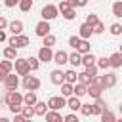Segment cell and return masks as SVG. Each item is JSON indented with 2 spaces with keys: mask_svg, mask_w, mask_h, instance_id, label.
<instances>
[{
  "mask_svg": "<svg viewBox=\"0 0 122 122\" xmlns=\"http://www.w3.org/2000/svg\"><path fill=\"white\" fill-rule=\"evenodd\" d=\"M4 103H6L8 107H10V105H23V103H25V95H21L17 90H6Z\"/></svg>",
  "mask_w": 122,
  "mask_h": 122,
  "instance_id": "1",
  "label": "cell"
},
{
  "mask_svg": "<svg viewBox=\"0 0 122 122\" xmlns=\"http://www.w3.org/2000/svg\"><path fill=\"white\" fill-rule=\"evenodd\" d=\"M15 61V72L19 74V76H27V74H30V63H29V59H23V57H17V59H13Z\"/></svg>",
  "mask_w": 122,
  "mask_h": 122,
  "instance_id": "2",
  "label": "cell"
},
{
  "mask_svg": "<svg viewBox=\"0 0 122 122\" xmlns=\"http://www.w3.org/2000/svg\"><path fill=\"white\" fill-rule=\"evenodd\" d=\"M40 15H42V19H46V21H51V19H55V17L59 15V6H53V4H46V6L42 8Z\"/></svg>",
  "mask_w": 122,
  "mask_h": 122,
  "instance_id": "3",
  "label": "cell"
},
{
  "mask_svg": "<svg viewBox=\"0 0 122 122\" xmlns=\"http://www.w3.org/2000/svg\"><path fill=\"white\" fill-rule=\"evenodd\" d=\"M48 105L53 111H61L63 107H67V97L65 95H53V97L48 99Z\"/></svg>",
  "mask_w": 122,
  "mask_h": 122,
  "instance_id": "4",
  "label": "cell"
},
{
  "mask_svg": "<svg viewBox=\"0 0 122 122\" xmlns=\"http://www.w3.org/2000/svg\"><path fill=\"white\" fill-rule=\"evenodd\" d=\"M42 86V82H40V78H36V76H30V74H27V76H23V88L25 90H38Z\"/></svg>",
  "mask_w": 122,
  "mask_h": 122,
  "instance_id": "5",
  "label": "cell"
},
{
  "mask_svg": "<svg viewBox=\"0 0 122 122\" xmlns=\"http://www.w3.org/2000/svg\"><path fill=\"white\" fill-rule=\"evenodd\" d=\"M50 30H51V27H50V21H46V19L38 21V23H36V27H34V32H36V36H40V38L48 36V34H50Z\"/></svg>",
  "mask_w": 122,
  "mask_h": 122,
  "instance_id": "6",
  "label": "cell"
},
{
  "mask_svg": "<svg viewBox=\"0 0 122 122\" xmlns=\"http://www.w3.org/2000/svg\"><path fill=\"white\" fill-rule=\"evenodd\" d=\"M8 42H10L11 46H15V48H27V46L30 44L29 36H25V34H13Z\"/></svg>",
  "mask_w": 122,
  "mask_h": 122,
  "instance_id": "7",
  "label": "cell"
},
{
  "mask_svg": "<svg viewBox=\"0 0 122 122\" xmlns=\"http://www.w3.org/2000/svg\"><path fill=\"white\" fill-rule=\"evenodd\" d=\"M53 55H55V51H53L50 46H42V48L38 50V59H40L42 63H50V61H53Z\"/></svg>",
  "mask_w": 122,
  "mask_h": 122,
  "instance_id": "8",
  "label": "cell"
},
{
  "mask_svg": "<svg viewBox=\"0 0 122 122\" xmlns=\"http://www.w3.org/2000/svg\"><path fill=\"white\" fill-rule=\"evenodd\" d=\"M13 67H15V63H11V59H6V57H4V61L0 63V80H4V78L11 72Z\"/></svg>",
  "mask_w": 122,
  "mask_h": 122,
  "instance_id": "9",
  "label": "cell"
},
{
  "mask_svg": "<svg viewBox=\"0 0 122 122\" xmlns=\"http://www.w3.org/2000/svg\"><path fill=\"white\" fill-rule=\"evenodd\" d=\"M50 80H51V84H55V86H61L63 82H67V80H65V72H63L61 69L51 71V72H50Z\"/></svg>",
  "mask_w": 122,
  "mask_h": 122,
  "instance_id": "10",
  "label": "cell"
},
{
  "mask_svg": "<svg viewBox=\"0 0 122 122\" xmlns=\"http://www.w3.org/2000/svg\"><path fill=\"white\" fill-rule=\"evenodd\" d=\"M2 84H4V88L6 90H17V86H19V78L15 76V74H8L4 80H2Z\"/></svg>",
  "mask_w": 122,
  "mask_h": 122,
  "instance_id": "11",
  "label": "cell"
},
{
  "mask_svg": "<svg viewBox=\"0 0 122 122\" xmlns=\"http://www.w3.org/2000/svg\"><path fill=\"white\" fill-rule=\"evenodd\" d=\"M69 55H71V53H67V51H63V50H57V51H55V55H53V63L61 67V65L69 63Z\"/></svg>",
  "mask_w": 122,
  "mask_h": 122,
  "instance_id": "12",
  "label": "cell"
},
{
  "mask_svg": "<svg viewBox=\"0 0 122 122\" xmlns=\"http://www.w3.org/2000/svg\"><path fill=\"white\" fill-rule=\"evenodd\" d=\"M78 34H80V38H90L92 34H93V27L90 25V23H82L80 27H78Z\"/></svg>",
  "mask_w": 122,
  "mask_h": 122,
  "instance_id": "13",
  "label": "cell"
},
{
  "mask_svg": "<svg viewBox=\"0 0 122 122\" xmlns=\"http://www.w3.org/2000/svg\"><path fill=\"white\" fill-rule=\"evenodd\" d=\"M63 120H65V116H61L59 111L50 109V111L46 112V122H63Z\"/></svg>",
  "mask_w": 122,
  "mask_h": 122,
  "instance_id": "14",
  "label": "cell"
},
{
  "mask_svg": "<svg viewBox=\"0 0 122 122\" xmlns=\"http://www.w3.org/2000/svg\"><path fill=\"white\" fill-rule=\"evenodd\" d=\"M67 107H69L71 111H80V107H82L80 97H78V95H71V97H67Z\"/></svg>",
  "mask_w": 122,
  "mask_h": 122,
  "instance_id": "15",
  "label": "cell"
},
{
  "mask_svg": "<svg viewBox=\"0 0 122 122\" xmlns=\"http://www.w3.org/2000/svg\"><path fill=\"white\" fill-rule=\"evenodd\" d=\"M82 65H84V67H92V65H97V57H95L92 51H88V53H84V55H82Z\"/></svg>",
  "mask_w": 122,
  "mask_h": 122,
  "instance_id": "16",
  "label": "cell"
},
{
  "mask_svg": "<svg viewBox=\"0 0 122 122\" xmlns=\"http://www.w3.org/2000/svg\"><path fill=\"white\" fill-rule=\"evenodd\" d=\"M116 74L114 72H105L103 74V82H105V88H112V86H116Z\"/></svg>",
  "mask_w": 122,
  "mask_h": 122,
  "instance_id": "17",
  "label": "cell"
},
{
  "mask_svg": "<svg viewBox=\"0 0 122 122\" xmlns=\"http://www.w3.org/2000/svg\"><path fill=\"white\" fill-rule=\"evenodd\" d=\"M105 92V88H99V86H95V84H90L88 86V95L90 97H93V99H97V97H101V93Z\"/></svg>",
  "mask_w": 122,
  "mask_h": 122,
  "instance_id": "18",
  "label": "cell"
},
{
  "mask_svg": "<svg viewBox=\"0 0 122 122\" xmlns=\"http://www.w3.org/2000/svg\"><path fill=\"white\" fill-rule=\"evenodd\" d=\"M111 67H112V69H120V67H122V51H120V50L111 55Z\"/></svg>",
  "mask_w": 122,
  "mask_h": 122,
  "instance_id": "19",
  "label": "cell"
},
{
  "mask_svg": "<svg viewBox=\"0 0 122 122\" xmlns=\"http://www.w3.org/2000/svg\"><path fill=\"white\" fill-rule=\"evenodd\" d=\"M8 29H10V32H11V34H21V32H23V23H21L19 19H13V21L10 23V27H8Z\"/></svg>",
  "mask_w": 122,
  "mask_h": 122,
  "instance_id": "20",
  "label": "cell"
},
{
  "mask_svg": "<svg viewBox=\"0 0 122 122\" xmlns=\"http://www.w3.org/2000/svg\"><path fill=\"white\" fill-rule=\"evenodd\" d=\"M69 63H71L72 67H78V65H82V53H80L78 50H74V51L69 55Z\"/></svg>",
  "mask_w": 122,
  "mask_h": 122,
  "instance_id": "21",
  "label": "cell"
},
{
  "mask_svg": "<svg viewBox=\"0 0 122 122\" xmlns=\"http://www.w3.org/2000/svg\"><path fill=\"white\" fill-rule=\"evenodd\" d=\"M61 95H65V97L74 95V84H71V82H63V84H61Z\"/></svg>",
  "mask_w": 122,
  "mask_h": 122,
  "instance_id": "22",
  "label": "cell"
},
{
  "mask_svg": "<svg viewBox=\"0 0 122 122\" xmlns=\"http://www.w3.org/2000/svg\"><path fill=\"white\" fill-rule=\"evenodd\" d=\"M34 111H36V116H46V112L50 111V105L44 103V101H38L34 105Z\"/></svg>",
  "mask_w": 122,
  "mask_h": 122,
  "instance_id": "23",
  "label": "cell"
},
{
  "mask_svg": "<svg viewBox=\"0 0 122 122\" xmlns=\"http://www.w3.org/2000/svg\"><path fill=\"white\" fill-rule=\"evenodd\" d=\"M17 50H19V48H15V46H11V44L6 46V48H4V57H6V59H17Z\"/></svg>",
  "mask_w": 122,
  "mask_h": 122,
  "instance_id": "24",
  "label": "cell"
},
{
  "mask_svg": "<svg viewBox=\"0 0 122 122\" xmlns=\"http://www.w3.org/2000/svg\"><path fill=\"white\" fill-rule=\"evenodd\" d=\"M36 103H38L36 92L34 90H27V93H25V105H36Z\"/></svg>",
  "mask_w": 122,
  "mask_h": 122,
  "instance_id": "25",
  "label": "cell"
},
{
  "mask_svg": "<svg viewBox=\"0 0 122 122\" xmlns=\"http://www.w3.org/2000/svg\"><path fill=\"white\" fill-rule=\"evenodd\" d=\"M65 80H67V82H71V84H76V82H78V72H76L74 69L65 71Z\"/></svg>",
  "mask_w": 122,
  "mask_h": 122,
  "instance_id": "26",
  "label": "cell"
},
{
  "mask_svg": "<svg viewBox=\"0 0 122 122\" xmlns=\"http://www.w3.org/2000/svg\"><path fill=\"white\" fill-rule=\"evenodd\" d=\"M86 93H88V86L82 84V82H76V84H74V95L82 97V95H86Z\"/></svg>",
  "mask_w": 122,
  "mask_h": 122,
  "instance_id": "27",
  "label": "cell"
},
{
  "mask_svg": "<svg viewBox=\"0 0 122 122\" xmlns=\"http://www.w3.org/2000/svg\"><path fill=\"white\" fill-rule=\"evenodd\" d=\"M78 82H82V84L90 86V84L93 82V76H92V74H88L86 71H84V72H78Z\"/></svg>",
  "mask_w": 122,
  "mask_h": 122,
  "instance_id": "28",
  "label": "cell"
},
{
  "mask_svg": "<svg viewBox=\"0 0 122 122\" xmlns=\"http://www.w3.org/2000/svg\"><path fill=\"white\" fill-rule=\"evenodd\" d=\"M76 50H78L82 55H84V53H88V51H92V48H90V42H88L86 38H82V40H80V44H78V48H76Z\"/></svg>",
  "mask_w": 122,
  "mask_h": 122,
  "instance_id": "29",
  "label": "cell"
},
{
  "mask_svg": "<svg viewBox=\"0 0 122 122\" xmlns=\"http://www.w3.org/2000/svg\"><path fill=\"white\" fill-rule=\"evenodd\" d=\"M99 118H101V122H114V120H116V116H114L109 109H105V111L101 112V116H99Z\"/></svg>",
  "mask_w": 122,
  "mask_h": 122,
  "instance_id": "30",
  "label": "cell"
},
{
  "mask_svg": "<svg viewBox=\"0 0 122 122\" xmlns=\"http://www.w3.org/2000/svg\"><path fill=\"white\" fill-rule=\"evenodd\" d=\"M112 15L118 17V19H122V0H116L112 4Z\"/></svg>",
  "mask_w": 122,
  "mask_h": 122,
  "instance_id": "31",
  "label": "cell"
},
{
  "mask_svg": "<svg viewBox=\"0 0 122 122\" xmlns=\"http://www.w3.org/2000/svg\"><path fill=\"white\" fill-rule=\"evenodd\" d=\"M61 15H63V19H67V21H72V19L76 17V8H69V10H67V11H63Z\"/></svg>",
  "mask_w": 122,
  "mask_h": 122,
  "instance_id": "32",
  "label": "cell"
},
{
  "mask_svg": "<svg viewBox=\"0 0 122 122\" xmlns=\"http://www.w3.org/2000/svg\"><path fill=\"white\" fill-rule=\"evenodd\" d=\"M97 67L99 69H109L111 67V57H97Z\"/></svg>",
  "mask_w": 122,
  "mask_h": 122,
  "instance_id": "33",
  "label": "cell"
},
{
  "mask_svg": "<svg viewBox=\"0 0 122 122\" xmlns=\"http://www.w3.org/2000/svg\"><path fill=\"white\" fill-rule=\"evenodd\" d=\"M80 112H82L84 116H92V114H93V105H92V103L82 105V107H80Z\"/></svg>",
  "mask_w": 122,
  "mask_h": 122,
  "instance_id": "34",
  "label": "cell"
},
{
  "mask_svg": "<svg viewBox=\"0 0 122 122\" xmlns=\"http://www.w3.org/2000/svg\"><path fill=\"white\" fill-rule=\"evenodd\" d=\"M111 34L112 36H120L122 34V25L120 23H112L111 25Z\"/></svg>",
  "mask_w": 122,
  "mask_h": 122,
  "instance_id": "35",
  "label": "cell"
},
{
  "mask_svg": "<svg viewBox=\"0 0 122 122\" xmlns=\"http://www.w3.org/2000/svg\"><path fill=\"white\" fill-rule=\"evenodd\" d=\"M30 8H32V0H21L19 2V10L21 11H29Z\"/></svg>",
  "mask_w": 122,
  "mask_h": 122,
  "instance_id": "36",
  "label": "cell"
},
{
  "mask_svg": "<svg viewBox=\"0 0 122 122\" xmlns=\"http://www.w3.org/2000/svg\"><path fill=\"white\" fill-rule=\"evenodd\" d=\"M80 40H82V38H80V34H76V36H71V38H69V46L76 50V48H78V44H80Z\"/></svg>",
  "mask_w": 122,
  "mask_h": 122,
  "instance_id": "37",
  "label": "cell"
},
{
  "mask_svg": "<svg viewBox=\"0 0 122 122\" xmlns=\"http://www.w3.org/2000/svg\"><path fill=\"white\" fill-rule=\"evenodd\" d=\"M27 59H29V63H30V69H32V71H38V67H40L38 55H36V57H27Z\"/></svg>",
  "mask_w": 122,
  "mask_h": 122,
  "instance_id": "38",
  "label": "cell"
},
{
  "mask_svg": "<svg viewBox=\"0 0 122 122\" xmlns=\"http://www.w3.org/2000/svg\"><path fill=\"white\" fill-rule=\"evenodd\" d=\"M86 23H90V25L93 27L95 23H99V17H97L95 13H88V15H86Z\"/></svg>",
  "mask_w": 122,
  "mask_h": 122,
  "instance_id": "39",
  "label": "cell"
},
{
  "mask_svg": "<svg viewBox=\"0 0 122 122\" xmlns=\"http://www.w3.org/2000/svg\"><path fill=\"white\" fill-rule=\"evenodd\" d=\"M44 46H55V36L53 34H48V36H44Z\"/></svg>",
  "mask_w": 122,
  "mask_h": 122,
  "instance_id": "40",
  "label": "cell"
},
{
  "mask_svg": "<svg viewBox=\"0 0 122 122\" xmlns=\"http://www.w3.org/2000/svg\"><path fill=\"white\" fill-rule=\"evenodd\" d=\"M69 4H71L72 8H84V6L88 4V0H69Z\"/></svg>",
  "mask_w": 122,
  "mask_h": 122,
  "instance_id": "41",
  "label": "cell"
},
{
  "mask_svg": "<svg viewBox=\"0 0 122 122\" xmlns=\"http://www.w3.org/2000/svg\"><path fill=\"white\" fill-rule=\"evenodd\" d=\"M69 8H72V6L69 4V0H61V2H59V11H61V13H63V11H67Z\"/></svg>",
  "mask_w": 122,
  "mask_h": 122,
  "instance_id": "42",
  "label": "cell"
},
{
  "mask_svg": "<svg viewBox=\"0 0 122 122\" xmlns=\"http://www.w3.org/2000/svg\"><path fill=\"white\" fill-rule=\"evenodd\" d=\"M103 30H105V25H103V23H101V21H99V23H95V25H93V34H101V32H103Z\"/></svg>",
  "mask_w": 122,
  "mask_h": 122,
  "instance_id": "43",
  "label": "cell"
},
{
  "mask_svg": "<svg viewBox=\"0 0 122 122\" xmlns=\"http://www.w3.org/2000/svg\"><path fill=\"white\" fill-rule=\"evenodd\" d=\"M97 69H99L97 65H92V67H86V72L92 74V76H97Z\"/></svg>",
  "mask_w": 122,
  "mask_h": 122,
  "instance_id": "44",
  "label": "cell"
},
{
  "mask_svg": "<svg viewBox=\"0 0 122 122\" xmlns=\"http://www.w3.org/2000/svg\"><path fill=\"white\" fill-rule=\"evenodd\" d=\"M23 111V107L21 105H10V112H13V114H19Z\"/></svg>",
  "mask_w": 122,
  "mask_h": 122,
  "instance_id": "45",
  "label": "cell"
},
{
  "mask_svg": "<svg viewBox=\"0 0 122 122\" xmlns=\"http://www.w3.org/2000/svg\"><path fill=\"white\" fill-rule=\"evenodd\" d=\"M65 122H78V116L71 112V114H67V116H65Z\"/></svg>",
  "mask_w": 122,
  "mask_h": 122,
  "instance_id": "46",
  "label": "cell"
},
{
  "mask_svg": "<svg viewBox=\"0 0 122 122\" xmlns=\"http://www.w3.org/2000/svg\"><path fill=\"white\" fill-rule=\"evenodd\" d=\"M19 2L21 0H6L4 4H6V8H13V6H19Z\"/></svg>",
  "mask_w": 122,
  "mask_h": 122,
  "instance_id": "47",
  "label": "cell"
},
{
  "mask_svg": "<svg viewBox=\"0 0 122 122\" xmlns=\"http://www.w3.org/2000/svg\"><path fill=\"white\" fill-rule=\"evenodd\" d=\"M95 105H97V107H101V109H103V111H105V109H107V103H105V101H103V99H101V97H97V99H95Z\"/></svg>",
  "mask_w": 122,
  "mask_h": 122,
  "instance_id": "48",
  "label": "cell"
},
{
  "mask_svg": "<svg viewBox=\"0 0 122 122\" xmlns=\"http://www.w3.org/2000/svg\"><path fill=\"white\" fill-rule=\"evenodd\" d=\"M8 27H10L8 19H6V17H0V29H8Z\"/></svg>",
  "mask_w": 122,
  "mask_h": 122,
  "instance_id": "49",
  "label": "cell"
},
{
  "mask_svg": "<svg viewBox=\"0 0 122 122\" xmlns=\"http://www.w3.org/2000/svg\"><path fill=\"white\" fill-rule=\"evenodd\" d=\"M8 40V34H6V29H0V42H6Z\"/></svg>",
  "mask_w": 122,
  "mask_h": 122,
  "instance_id": "50",
  "label": "cell"
},
{
  "mask_svg": "<svg viewBox=\"0 0 122 122\" xmlns=\"http://www.w3.org/2000/svg\"><path fill=\"white\" fill-rule=\"evenodd\" d=\"M101 112H103V109H101V107H97V105L93 103V114H97V116H101Z\"/></svg>",
  "mask_w": 122,
  "mask_h": 122,
  "instance_id": "51",
  "label": "cell"
},
{
  "mask_svg": "<svg viewBox=\"0 0 122 122\" xmlns=\"http://www.w3.org/2000/svg\"><path fill=\"white\" fill-rule=\"evenodd\" d=\"M118 109H120V114H122V103H120V107H118Z\"/></svg>",
  "mask_w": 122,
  "mask_h": 122,
  "instance_id": "52",
  "label": "cell"
},
{
  "mask_svg": "<svg viewBox=\"0 0 122 122\" xmlns=\"http://www.w3.org/2000/svg\"><path fill=\"white\" fill-rule=\"evenodd\" d=\"M120 51H122V44H120Z\"/></svg>",
  "mask_w": 122,
  "mask_h": 122,
  "instance_id": "53",
  "label": "cell"
},
{
  "mask_svg": "<svg viewBox=\"0 0 122 122\" xmlns=\"http://www.w3.org/2000/svg\"><path fill=\"white\" fill-rule=\"evenodd\" d=\"M93 2H101V0H93Z\"/></svg>",
  "mask_w": 122,
  "mask_h": 122,
  "instance_id": "54",
  "label": "cell"
}]
</instances>
